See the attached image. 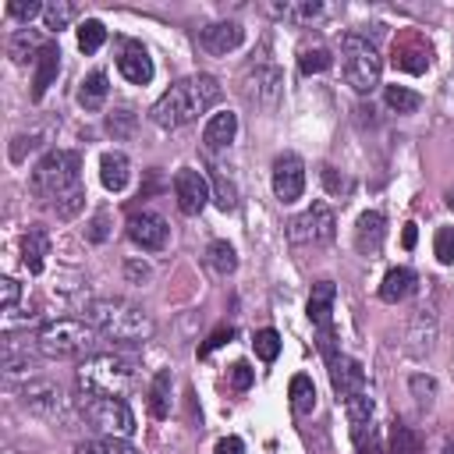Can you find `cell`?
Returning <instances> with one entry per match:
<instances>
[{
	"instance_id": "43",
	"label": "cell",
	"mask_w": 454,
	"mask_h": 454,
	"mask_svg": "<svg viewBox=\"0 0 454 454\" xmlns=\"http://www.w3.org/2000/svg\"><path fill=\"white\" fill-rule=\"evenodd\" d=\"M82 202H85V188H74V192H67L64 199H57L53 209H57L60 216H74V213L82 209Z\"/></svg>"
},
{
	"instance_id": "18",
	"label": "cell",
	"mask_w": 454,
	"mask_h": 454,
	"mask_svg": "<svg viewBox=\"0 0 454 454\" xmlns=\"http://www.w3.org/2000/svg\"><path fill=\"white\" fill-rule=\"evenodd\" d=\"M383 234H387V220H383V213L369 209V213L358 216V227H355V248H358L362 255H372V252H380Z\"/></svg>"
},
{
	"instance_id": "49",
	"label": "cell",
	"mask_w": 454,
	"mask_h": 454,
	"mask_svg": "<svg viewBox=\"0 0 454 454\" xmlns=\"http://www.w3.org/2000/svg\"><path fill=\"white\" fill-rule=\"evenodd\" d=\"M213 454H245V443H241L238 436H223V440L213 447Z\"/></svg>"
},
{
	"instance_id": "14",
	"label": "cell",
	"mask_w": 454,
	"mask_h": 454,
	"mask_svg": "<svg viewBox=\"0 0 454 454\" xmlns=\"http://www.w3.org/2000/svg\"><path fill=\"white\" fill-rule=\"evenodd\" d=\"M35 351L39 348H32L28 337L7 333L4 344H0V365H4V372L7 376H28V369L35 365Z\"/></svg>"
},
{
	"instance_id": "7",
	"label": "cell",
	"mask_w": 454,
	"mask_h": 454,
	"mask_svg": "<svg viewBox=\"0 0 454 454\" xmlns=\"http://www.w3.org/2000/svg\"><path fill=\"white\" fill-rule=\"evenodd\" d=\"M337 234V216L326 202H312L298 216L287 220V241L291 245H326Z\"/></svg>"
},
{
	"instance_id": "50",
	"label": "cell",
	"mask_w": 454,
	"mask_h": 454,
	"mask_svg": "<svg viewBox=\"0 0 454 454\" xmlns=\"http://www.w3.org/2000/svg\"><path fill=\"white\" fill-rule=\"evenodd\" d=\"M14 142H18V145L11 149V160L18 163V160H21V153H25V145H28V149H35V145H39V135H18Z\"/></svg>"
},
{
	"instance_id": "4",
	"label": "cell",
	"mask_w": 454,
	"mask_h": 454,
	"mask_svg": "<svg viewBox=\"0 0 454 454\" xmlns=\"http://www.w3.org/2000/svg\"><path fill=\"white\" fill-rule=\"evenodd\" d=\"M96 326L92 323H82V319H50L39 326L35 333V348L39 355H50V358H89L96 355Z\"/></svg>"
},
{
	"instance_id": "31",
	"label": "cell",
	"mask_w": 454,
	"mask_h": 454,
	"mask_svg": "<svg viewBox=\"0 0 454 454\" xmlns=\"http://www.w3.org/2000/svg\"><path fill=\"white\" fill-rule=\"evenodd\" d=\"M383 103H387L394 114H415L419 103H422V96H419L415 89H408V85H387V89H383Z\"/></svg>"
},
{
	"instance_id": "33",
	"label": "cell",
	"mask_w": 454,
	"mask_h": 454,
	"mask_svg": "<svg viewBox=\"0 0 454 454\" xmlns=\"http://www.w3.org/2000/svg\"><path fill=\"white\" fill-rule=\"evenodd\" d=\"M149 411L156 419H167L170 415V372L160 369L156 380H153V390H149Z\"/></svg>"
},
{
	"instance_id": "17",
	"label": "cell",
	"mask_w": 454,
	"mask_h": 454,
	"mask_svg": "<svg viewBox=\"0 0 454 454\" xmlns=\"http://www.w3.org/2000/svg\"><path fill=\"white\" fill-rule=\"evenodd\" d=\"M241 39H245V28L238 21H213L199 32L202 50H209V53H227V50L241 46Z\"/></svg>"
},
{
	"instance_id": "46",
	"label": "cell",
	"mask_w": 454,
	"mask_h": 454,
	"mask_svg": "<svg viewBox=\"0 0 454 454\" xmlns=\"http://www.w3.org/2000/svg\"><path fill=\"white\" fill-rule=\"evenodd\" d=\"M255 380V369H248V362H234L231 365V387L234 390H248Z\"/></svg>"
},
{
	"instance_id": "25",
	"label": "cell",
	"mask_w": 454,
	"mask_h": 454,
	"mask_svg": "<svg viewBox=\"0 0 454 454\" xmlns=\"http://www.w3.org/2000/svg\"><path fill=\"white\" fill-rule=\"evenodd\" d=\"M46 255H50V238L43 227H28L25 241H21V262L28 266V273H39L46 266Z\"/></svg>"
},
{
	"instance_id": "5",
	"label": "cell",
	"mask_w": 454,
	"mask_h": 454,
	"mask_svg": "<svg viewBox=\"0 0 454 454\" xmlns=\"http://www.w3.org/2000/svg\"><path fill=\"white\" fill-rule=\"evenodd\" d=\"M340 71H344V82L365 96L380 85V74H383V57L376 50V43L369 35H358V32H348L344 43H340Z\"/></svg>"
},
{
	"instance_id": "8",
	"label": "cell",
	"mask_w": 454,
	"mask_h": 454,
	"mask_svg": "<svg viewBox=\"0 0 454 454\" xmlns=\"http://www.w3.org/2000/svg\"><path fill=\"white\" fill-rule=\"evenodd\" d=\"M85 419L103 433V436H131L135 433V415L121 397H82Z\"/></svg>"
},
{
	"instance_id": "23",
	"label": "cell",
	"mask_w": 454,
	"mask_h": 454,
	"mask_svg": "<svg viewBox=\"0 0 454 454\" xmlns=\"http://www.w3.org/2000/svg\"><path fill=\"white\" fill-rule=\"evenodd\" d=\"M394 64H397L401 71L419 74V71H426V67H429V46H426V43H419L415 35H408V39L394 43Z\"/></svg>"
},
{
	"instance_id": "39",
	"label": "cell",
	"mask_w": 454,
	"mask_h": 454,
	"mask_svg": "<svg viewBox=\"0 0 454 454\" xmlns=\"http://www.w3.org/2000/svg\"><path fill=\"white\" fill-rule=\"evenodd\" d=\"M255 355H259L262 362H273V358L280 355V333L270 330V326L259 330V333H255Z\"/></svg>"
},
{
	"instance_id": "13",
	"label": "cell",
	"mask_w": 454,
	"mask_h": 454,
	"mask_svg": "<svg viewBox=\"0 0 454 454\" xmlns=\"http://www.w3.org/2000/svg\"><path fill=\"white\" fill-rule=\"evenodd\" d=\"M21 404L32 411V415H57L64 408V394L57 383L50 380H28L21 387Z\"/></svg>"
},
{
	"instance_id": "32",
	"label": "cell",
	"mask_w": 454,
	"mask_h": 454,
	"mask_svg": "<svg viewBox=\"0 0 454 454\" xmlns=\"http://www.w3.org/2000/svg\"><path fill=\"white\" fill-rule=\"evenodd\" d=\"M206 262H209V266H213L220 277L234 273V270H238L234 245H231V241H209V248H206Z\"/></svg>"
},
{
	"instance_id": "15",
	"label": "cell",
	"mask_w": 454,
	"mask_h": 454,
	"mask_svg": "<svg viewBox=\"0 0 454 454\" xmlns=\"http://www.w3.org/2000/svg\"><path fill=\"white\" fill-rule=\"evenodd\" d=\"M330 380H333V390L348 401L351 394H362L365 390V369L348 358V355H333L330 358Z\"/></svg>"
},
{
	"instance_id": "47",
	"label": "cell",
	"mask_w": 454,
	"mask_h": 454,
	"mask_svg": "<svg viewBox=\"0 0 454 454\" xmlns=\"http://www.w3.org/2000/svg\"><path fill=\"white\" fill-rule=\"evenodd\" d=\"M7 14L18 18V21H32L35 14H43V4H35V0H28V4H7Z\"/></svg>"
},
{
	"instance_id": "6",
	"label": "cell",
	"mask_w": 454,
	"mask_h": 454,
	"mask_svg": "<svg viewBox=\"0 0 454 454\" xmlns=\"http://www.w3.org/2000/svg\"><path fill=\"white\" fill-rule=\"evenodd\" d=\"M74 188H82V160H78V153L53 149L32 167V192L35 195L57 202Z\"/></svg>"
},
{
	"instance_id": "2",
	"label": "cell",
	"mask_w": 454,
	"mask_h": 454,
	"mask_svg": "<svg viewBox=\"0 0 454 454\" xmlns=\"http://www.w3.org/2000/svg\"><path fill=\"white\" fill-rule=\"evenodd\" d=\"M89 323L103 337L124 340V344H142L153 337V316L128 298H96L89 305Z\"/></svg>"
},
{
	"instance_id": "19",
	"label": "cell",
	"mask_w": 454,
	"mask_h": 454,
	"mask_svg": "<svg viewBox=\"0 0 454 454\" xmlns=\"http://www.w3.org/2000/svg\"><path fill=\"white\" fill-rule=\"evenodd\" d=\"M234 135H238V114H231V110H220V114H213L209 121H206V128H202V142H206V149H227L231 142H234Z\"/></svg>"
},
{
	"instance_id": "52",
	"label": "cell",
	"mask_w": 454,
	"mask_h": 454,
	"mask_svg": "<svg viewBox=\"0 0 454 454\" xmlns=\"http://www.w3.org/2000/svg\"><path fill=\"white\" fill-rule=\"evenodd\" d=\"M415 238H419V234H415V223H404V238H401L404 248H415Z\"/></svg>"
},
{
	"instance_id": "27",
	"label": "cell",
	"mask_w": 454,
	"mask_h": 454,
	"mask_svg": "<svg viewBox=\"0 0 454 454\" xmlns=\"http://www.w3.org/2000/svg\"><path fill=\"white\" fill-rule=\"evenodd\" d=\"M43 46H46V43L35 35V28H18V32L11 35V43H7V53H11V60H14V64H25L32 53L39 57V53H43Z\"/></svg>"
},
{
	"instance_id": "51",
	"label": "cell",
	"mask_w": 454,
	"mask_h": 454,
	"mask_svg": "<svg viewBox=\"0 0 454 454\" xmlns=\"http://www.w3.org/2000/svg\"><path fill=\"white\" fill-rule=\"evenodd\" d=\"M223 340H231V326H220V330H216V333L199 348V355H209V351H213V348H220Z\"/></svg>"
},
{
	"instance_id": "21",
	"label": "cell",
	"mask_w": 454,
	"mask_h": 454,
	"mask_svg": "<svg viewBox=\"0 0 454 454\" xmlns=\"http://www.w3.org/2000/svg\"><path fill=\"white\" fill-rule=\"evenodd\" d=\"M60 71V46L57 43H46L43 53L35 57V78H32V99H43V92L53 85Z\"/></svg>"
},
{
	"instance_id": "55",
	"label": "cell",
	"mask_w": 454,
	"mask_h": 454,
	"mask_svg": "<svg viewBox=\"0 0 454 454\" xmlns=\"http://www.w3.org/2000/svg\"><path fill=\"white\" fill-rule=\"evenodd\" d=\"M443 454H454V443H447V447H443Z\"/></svg>"
},
{
	"instance_id": "54",
	"label": "cell",
	"mask_w": 454,
	"mask_h": 454,
	"mask_svg": "<svg viewBox=\"0 0 454 454\" xmlns=\"http://www.w3.org/2000/svg\"><path fill=\"white\" fill-rule=\"evenodd\" d=\"M447 206H450V209H454V184H450V188H447Z\"/></svg>"
},
{
	"instance_id": "29",
	"label": "cell",
	"mask_w": 454,
	"mask_h": 454,
	"mask_svg": "<svg viewBox=\"0 0 454 454\" xmlns=\"http://www.w3.org/2000/svg\"><path fill=\"white\" fill-rule=\"evenodd\" d=\"M74 454H138L131 440L124 436H96V440H85L74 447Z\"/></svg>"
},
{
	"instance_id": "9",
	"label": "cell",
	"mask_w": 454,
	"mask_h": 454,
	"mask_svg": "<svg viewBox=\"0 0 454 454\" xmlns=\"http://www.w3.org/2000/svg\"><path fill=\"white\" fill-rule=\"evenodd\" d=\"M174 199H177V209H181L184 216H199V213L206 209V202L213 199L206 174L195 170V167H181V170L174 174Z\"/></svg>"
},
{
	"instance_id": "53",
	"label": "cell",
	"mask_w": 454,
	"mask_h": 454,
	"mask_svg": "<svg viewBox=\"0 0 454 454\" xmlns=\"http://www.w3.org/2000/svg\"><path fill=\"white\" fill-rule=\"evenodd\" d=\"M128 277H149V266H135V262H128Z\"/></svg>"
},
{
	"instance_id": "16",
	"label": "cell",
	"mask_w": 454,
	"mask_h": 454,
	"mask_svg": "<svg viewBox=\"0 0 454 454\" xmlns=\"http://www.w3.org/2000/svg\"><path fill=\"white\" fill-rule=\"evenodd\" d=\"M117 71L131 82V85H145L153 78V57L145 53L142 43H124L121 57H117Z\"/></svg>"
},
{
	"instance_id": "28",
	"label": "cell",
	"mask_w": 454,
	"mask_h": 454,
	"mask_svg": "<svg viewBox=\"0 0 454 454\" xmlns=\"http://www.w3.org/2000/svg\"><path fill=\"white\" fill-rule=\"evenodd\" d=\"M106 92H110L106 74H103V71H92V74H85V78H82L78 103H82L85 110H99V106H103V99H106Z\"/></svg>"
},
{
	"instance_id": "20",
	"label": "cell",
	"mask_w": 454,
	"mask_h": 454,
	"mask_svg": "<svg viewBox=\"0 0 454 454\" xmlns=\"http://www.w3.org/2000/svg\"><path fill=\"white\" fill-rule=\"evenodd\" d=\"M333 298H337L333 280H316V284H312V294H309V319H312L319 330H330V319H333Z\"/></svg>"
},
{
	"instance_id": "38",
	"label": "cell",
	"mask_w": 454,
	"mask_h": 454,
	"mask_svg": "<svg viewBox=\"0 0 454 454\" xmlns=\"http://www.w3.org/2000/svg\"><path fill=\"white\" fill-rule=\"evenodd\" d=\"M213 199H216V206H220L223 213L238 206V188H234V181H231L223 170L213 174Z\"/></svg>"
},
{
	"instance_id": "40",
	"label": "cell",
	"mask_w": 454,
	"mask_h": 454,
	"mask_svg": "<svg viewBox=\"0 0 454 454\" xmlns=\"http://www.w3.org/2000/svg\"><path fill=\"white\" fill-rule=\"evenodd\" d=\"M433 255L443 262V266H454V227H440L436 238H433Z\"/></svg>"
},
{
	"instance_id": "45",
	"label": "cell",
	"mask_w": 454,
	"mask_h": 454,
	"mask_svg": "<svg viewBox=\"0 0 454 454\" xmlns=\"http://www.w3.org/2000/svg\"><path fill=\"white\" fill-rule=\"evenodd\" d=\"M21 298V284L14 277H4L0 280V301H4V312H14V301Z\"/></svg>"
},
{
	"instance_id": "1",
	"label": "cell",
	"mask_w": 454,
	"mask_h": 454,
	"mask_svg": "<svg viewBox=\"0 0 454 454\" xmlns=\"http://www.w3.org/2000/svg\"><path fill=\"white\" fill-rule=\"evenodd\" d=\"M216 99H220V82H216L213 74H188V78L174 82V85L153 103L149 121H153L156 128L174 131V128L192 124L199 114H206Z\"/></svg>"
},
{
	"instance_id": "26",
	"label": "cell",
	"mask_w": 454,
	"mask_h": 454,
	"mask_svg": "<svg viewBox=\"0 0 454 454\" xmlns=\"http://www.w3.org/2000/svg\"><path fill=\"white\" fill-rule=\"evenodd\" d=\"M270 14L273 18H284L291 25H305L312 18L323 14V4L319 0H284V4H270Z\"/></svg>"
},
{
	"instance_id": "3",
	"label": "cell",
	"mask_w": 454,
	"mask_h": 454,
	"mask_svg": "<svg viewBox=\"0 0 454 454\" xmlns=\"http://www.w3.org/2000/svg\"><path fill=\"white\" fill-rule=\"evenodd\" d=\"M131 376H135L131 362L114 351H96L78 365V387L89 397H121L131 387Z\"/></svg>"
},
{
	"instance_id": "10",
	"label": "cell",
	"mask_w": 454,
	"mask_h": 454,
	"mask_svg": "<svg viewBox=\"0 0 454 454\" xmlns=\"http://www.w3.org/2000/svg\"><path fill=\"white\" fill-rule=\"evenodd\" d=\"M270 181H273V195L280 202L301 199V192H305V163H301V156L298 153H280L273 160V177Z\"/></svg>"
},
{
	"instance_id": "11",
	"label": "cell",
	"mask_w": 454,
	"mask_h": 454,
	"mask_svg": "<svg viewBox=\"0 0 454 454\" xmlns=\"http://www.w3.org/2000/svg\"><path fill=\"white\" fill-rule=\"evenodd\" d=\"M280 89H284V74H280V67H273V64L252 67V71L245 74V85H241L245 99L255 103V106H277Z\"/></svg>"
},
{
	"instance_id": "41",
	"label": "cell",
	"mask_w": 454,
	"mask_h": 454,
	"mask_svg": "<svg viewBox=\"0 0 454 454\" xmlns=\"http://www.w3.org/2000/svg\"><path fill=\"white\" fill-rule=\"evenodd\" d=\"M411 394H415V401L422 408H429L433 397H436V380L433 376H411Z\"/></svg>"
},
{
	"instance_id": "48",
	"label": "cell",
	"mask_w": 454,
	"mask_h": 454,
	"mask_svg": "<svg viewBox=\"0 0 454 454\" xmlns=\"http://www.w3.org/2000/svg\"><path fill=\"white\" fill-rule=\"evenodd\" d=\"M103 238H106V209L96 213L92 223H89V241H103Z\"/></svg>"
},
{
	"instance_id": "37",
	"label": "cell",
	"mask_w": 454,
	"mask_h": 454,
	"mask_svg": "<svg viewBox=\"0 0 454 454\" xmlns=\"http://www.w3.org/2000/svg\"><path fill=\"white\" fill-rule=\"evenodd\" d=\"M419 433L411 429V426H404V422H394V429H390V450L394 454H419Z\"/></svg>"
},
{
	"instance_id": "44",
	"label": "cell",
	"mask_w": 454,
	"mask_h": 454,
	"mask_svg": "<svg viewBox=\"0 0 454 454\" xmlns=\"http://www.w3.org/2000/svg\"><path fill=\"white\" fill-rule=\"evenodd\" d=\"M323 184H326V192H333V195H348V192H351V181H348L344 174H337L333 167H323Z\"/></svg>"
},
{
	"instance_id": "35",
	"label": "cell",
	"mask_w": 454,
	"mask_h": 454,
	"mask_svg": "<svg viewBox=\"0 0 454 454\" xmlns=\"http://www.w3.org/2000/svg\"><path fill=\"white\" fill-rule=\"evenodd\" d=\"M330 64H333V57H330L326 46H305V50L298 53V67H301V74H319V71H326Z\"/></svg>"
},
{
	"instance_id": "30",
	"label": "cell",
	"mask_w": 454,
	"mask_h": 454,
	"mask_svg": "<svg viewBox=\"0 0 454 454\" xmlns=\"http://www.w3.org/2000/svg\"><path fill=\"white\" fill-rule=\"evenodd\" d=\"M287 397H291V408H294L298 415H309V411L316 408V383L301 372V376H294V380H291Z\"/></svg>"
},
{
	"instance_id": "24",
	"label": "cell",
	"mask_w": 454,
	"mask_h": 454,
	"mask_svg": "<svg viewBox=\"0 0 454 454\" xmlns=\"http://www.w3.org/2000/svg\"><path fill=\"white\" fill-rule=\"evenodd\" d=\"M415 273L408 270V266H394V270H387V277H383V284H380V298L383 301H404L411 291H415Z\"/></svg>"
},
{
	"instance_id": "12",
	"label": "cell",
	"mask_w": 454,
	"mask_h": 454,
	"mask_svg": "<svg viewBox=\"0 0 454 454\" xmlns=\"http://www.w3.org/2000/svg\"><path fill=\"white\" fill-rule=\"evenodd\" d=\"M128 238H131L142 252H160V248H167V241H170V227H167V220H163L160 213L142 209V213H135V216L128 220Z\"/></svg>"
},
{
	"instance_id": "36",
	"label": "cell",
	"mask_w": 454,
	"mask_h": 454,
	"mask_svg": "<svg viewBox=\"0 0 454 454\" xmlns=\"http://www.w3.org/2000/svg\"><path fill=\"white\" fill-rule=\"evenodd\" d=\"M74 14H78L74 4H46V7H43V25H46L50 32H60V28H67V25L74 21Z\"/></svg>"
},
{
	"instance_id": "34",
	"label": "cell",
	"mask_w": 454,
	"mask_h": 454,
	"mask_svg": "<svg viewBox=\"0 0 454 454\" xmlns=\"http://www.w3.org/2000/svg\"><path fill=\"white\" fill-rule=\"evenodd\" d=\"M103 43H106L103 21H99V18H85V21L78 25V50H82V53H96Z\"/></svg>"
},
{
	"instance_id": "42",
	"label": "cell",
	"mask_w": 454,
	"mask_h": 454,
	"mask_svg": "<svg viewBox=\"0 0 454 454\" xmlns=\"http://www.w3.org/2000/svg\"><path fill=\"white\" fill-rule=\"evenodd\" d=\"M106 128H110L117 138H124V135H131V128H135V114H131V110H114V114L106 117Z\"/></svg>"
},
{
	"instance_id": "22",
	"label": "cell",
	"mask_w": 454,
	"mask_h": 454,
	"mask_svg": "<svg viewBox=\"0 0 454 454\" xmlns=\"http://www.w3.org/2000/svg\"><path fill=\"white\" fill-rule=\"evenodd\" d=\"M99 181L106 192H124L131 181V163L124 153H103L99 160Z\"/></svg>"
}]
</instances>
